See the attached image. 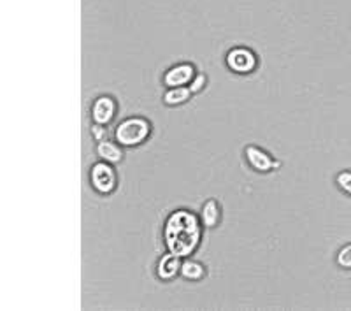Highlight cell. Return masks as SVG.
Instances as JSON below:
<instances>
[{"instance_id":"1","label":"cell","mask_w":351,"mask_h":311,"mask_svg":"<svg viewBox=\"0 0 351 311\" xmlns=\"http://www.w3.org/2000/svg\"><path fill=\"white\" fill-rule=\"evenodd\" d=\"M202 229L200 216L195 211L188 207L174 209L165 218L164 231H162L165 250L181 259L192 257L199 250L202 241Z\"/></svg>"},{"instance_id":"2","label":"cell","mask_w":351,"mask_h":311,"mask_svg":"<svg viewBox=\"0 0 351 311\" xmlns=\"http://www.w3.org/2000/svg\"><path fill=\"white\" fill-rule=\"evenodd\" d=\"M153 125L144 116H128L114 127V139L123 148H136L152 136Z\"/></svg>"},{"instance_id":"3","label":"cell","mask_w":351,"mask_h":311,"mask_svg":"<svg viewBox=\"0 0 351 311\" xmlns=\"http://www.w3.org/2000/svg\"><path fill=\"white\" fill-rule=\"evenodd\" d=\"M90 185L99 196H111L118 187V172H116L114 164H109L100 160L90 169Z\"/></svg>"},{"instance_id":"4","label":"cell","mask_w":351,"mask_h":311,"mask_svg":"<svg viewBox=\"0 0 351 311\" xmlns=\"http://www.w3.org/2000/svg\"><path fill=\"white\" fill-rule=\"evenodd\" d=\"M225 65L234 74H250L258 65V56L252 48L246 46H234L225 55Z\"/></svg>"},{"instance_id":"5","label":"cell","mask_w":351,"mask_h":311,"mask_svg":"<svg viewBox=\"0 0 351 311\" xmlns=\"http://www.w3.org/2000/svg\"><path fill=\"white\" fill-rule=\"evenodd\" d=\"M244 157H246L250 168L255 169L256 172H271L281 168L280 160L274 159L271 153L265 152L263 148L255 146V144H247L244 148Z\"/></svg>"},{"instance_id":"6","label":"cell","mask_w":351,"mask_h":311,"mask_svg":"<svg viewBox=\"0 0 351 311\" xmlns=\"http://www.w3.org/2000/svg\"><path fill=\"white\" fill-rule=\"evenodd\" d=\"M90 113H92L93 124L109 125L118 113V102L111 95H100L93 100Z\"/></svg>"},{"instance_id":"7","label":"cell","mask_w":351,"mask_h":311,"mask_svg":"<svg viewBox=\"0 0 351 311\" xmlns=\"http://www.w3.org/2000/svg\"><path fill=\"white\" fill-rule=\"evenodd\" d=\"M197 74V67L190 62H181L169 67L164 74V84L167 88L172 87H186L193 81Z\"/></svg>"},{"instance_id":"8","label":"cell","mask_w":351,"mask_h":311,"mask_svg":"<svg viewBox=\"0 0 351 311\" xmlns=\"http://www.w3.org/2000/svg\"><path fill=\"white\" fill-rule=\"evenodd\" d=\"M181 264H183V259L171 251L160 257L156 262V276L160 281H172L174 278H178L181 275Z\"/></svg>"},{"instance_id":"9","label":"cell","mask_w":351,"mask_h":311,"mask_svg":"<svg viewBox=\"0 0 351 311\" xmlns=\"http://www.w3.org/2000/svg\"><path fill=\"white\" fill-rule=\"evenodd\" d=\"M95 153L100 160L109 162V164H120L123 160V146L118 141H100L95 146Z\"/></svg>"},{"instance_id":"10","label":"cell","mask_w":351,"mask_h":311,"mask_svg":"<svg viewBox=\"0 0 351 311\" xmlns=\"http://www.w3.org/2000/svg\"><path fill=\"white\" fill-rule=\"evenodd\" d=\"M200 222H202L204 229H215L218 227L221 222V206L216 199H208L200 207Z\"/></svg>"},{"instance_id":"11","label":"cell","mask_w":351,"mask_h":311,"mask_svg":"<svg viewBox=\"0 0 351 311\" xmlns=\"http://www.w3.org/2000/svg\"><path fill=\"white\" fill-rule=\"evenodd\" d=\"M181 278L188 279V281H202L206 276H208V269L199 260L192 259V257H186L183 259L181 264Z\"/></svg>"},{"instance_id":"12","label":"cell","mask_w":351,"mask_h":311,"mask_svg":"<svg viewBox=\"0 0 351 311\" xmlns=\"http://www.w3.org/2000/svg\"><path fill=\"white\" fill-rule=\"evenodd\" d=\"M193 92L192 88L188 87H172L167 88V92L164 93V104L169 108H176V106H181V104H186L188 100L192 99Z\"/></svg>"},{"instance_id":"13","label":"cell","mask_w":351,"mask_h":311,"mask_svg":"<svg viewBox=\"0 0 351 311\" xmlns=\"http://www.w3.org/2000/svg\"><path fill=\"white\" fill-rule=\"evenodd\" d=\"M335 262L337 266L343 269H351V243L344 244L339 251H337V255H335Z\"/></svg>"},{"instance_id":"14","label":"cell","mask_w":351,"mask_h":311,"mask_svg":"<svg viewBox=\"0 0 351 311\" xmlns=\"http://www.w3.org/2000/svg\"><path fill=\"white\" fill-rule=\"evenodd\" d=\"M335 183L344 194L351 196V171H341L339 174L335 176Z\"/></svg>"},{"instance_id":"15","label":"cell","mask_w":351,"mask_h":311,"mask_svg":"<svg viewBox=\"0 0 351 311\" xmlns=\"http://www.w3.org/2000/svg\"><path fill=\"white\" fill-rule=\"evenodd\" d=\"M90 134H92V137L97 141V143H100V141H106L109 137V128L108 125L93 124L92 128H90Z\"/></svg>"},{"instance_id":"16","label":"cell","mask_w":351,"mask_h":311,"mask_svg":"<svg viewBox=\"0 0 351 311\" xmlns=\"http://www.w3.org/2000/svg\"><path fill=\"white\" fill-rule=\"evenodd\" d=\"M206 84H208V78H206V74H204V72H197L193 81L188 84V87L192 88L193 93H200L204 88H206Z\"/></svg>"}]
</instances>
